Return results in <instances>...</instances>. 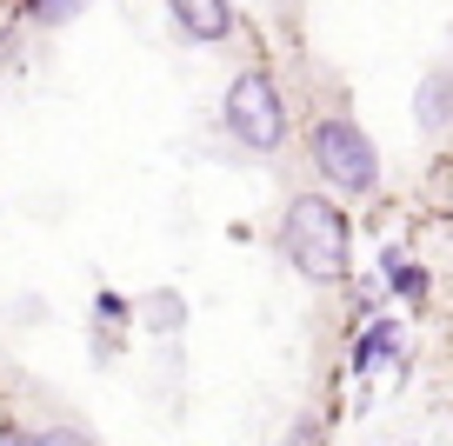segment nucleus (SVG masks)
<instances>
[{"label": "nucleus", "instance_id": "obj_1", "mask_svg": "<svg viewBox=\"0 0 453 446\" xmlns=\"http://www.w3.org/2000/svg\"><path fill=\"white\" fill-rule=\"evenodd\" d=\"M280 253L300 280L326 287V280L347 273V213L326 194H294L280 213Z\"/></svg>", "mask_w": 453, "mask_h": 446}, {"label": "nucleus", "instance_id": "obj_2", "mask_svg": "<svg viewBox=\"0 0 453 446\" xmlns=\"http://www.w3.org/2000/svg\"><path fill=\"white\" fill-rule=\"evenodd\" d=\"M220 120L247 154H280L287 147V100H280V87H273V73H241V81L226 87Z\"/></svg>", "mask_w": 453, "mask_h": 446}, {"label": "nucleus", "instance_id": "obj_3", "mask_svg": "<svg viewBox=\"0 0 453 446\" xmlns=\"http://www.w3.org/2000/svg\"><path fill=\"white\" fill-rule=\"evenodd\" d=\"M307 154H313V167H320V181L340 187V194H373V181H380V147H373L347 113L313 127Z\"/></svg>", "mask_w": 453, "mask_h": 446}, {"label": "nucleus", "instance_id": "obj_4", "mask_svg": "<svg viewBox=\"0 0 453 446\" xmlns=\"http://www.w3.org/2000/svg\"><path fill=\"white\" fill-rule=\"evenodd\" d=\"M167 14L180 20V34L200 41V47H220L226 34H234V7H226V0H167Z\"/></svg>", "mask_w": 453, "mask_h": 446}, {"label": "nucleus", "instance_id": "obj_5", "mask_svg": "<svg viewBox=\"0 0 453 446\" xmlns=\"http://www.w3.org/2000/svg\"><path fill=\"white\" fill-rule=\"evenodd\" d=\"M413 120H420V127H434V134L453 120V73H426V81H420V100H413Z\"/></svg>", "mask_w": 453, "mask_h": 446}, {"label": "nucleus", "instance_id": "obj_6", "mask_svg": "<svg viewBox=\"0 0 453 446\" xmlns=\"http://www.w3.org/2000/svg\"><path fill=\"white\" fill-rule=\"evenodd\" d=\"M141 320L147 327H154V334H180V327H187V300H180V293H147V300H141Z\"/></svg>", "mask_w": 453, "mask_h": 446}, {"label": "nucleus", "instance_id": "obj_7", "mask_svg": "<svg viewBox=\"0 0 453 446\" xmlns=\"http://www.w3.org/2000/svg\"><path fill=\"white\" fill-rule=\"evenodd\" d=\"M400 353V327H367V340H360V373H373V366H387Z\"/></svg>", "mask_w": 453, "mask_h": 446}, {"label": "nucleus", "instance_id": "obj_8", "mask_svg": "<svg viewBox=\"0 0 453 446\" xmlns=\"http://www.w3.org/2000/svg\"><path fill=\"white\" fill-rule=\"evenodd\" d=\"M380 266H387V287H394L400 300H426V273L420 266H407L400 253H380Z\"/></svg>", "mask_w": 453, "mask_h": 446}, {"label": "nucleus", "instance_id": "obj_9", "mask_svg": "<svg viewBox=\"0 0 453 446\" xmlns=\"http://www.w3.org/2000/svg\"><path fill=\"white\" fill-rule=\"evenodd\" d=\"M94 0H27V14H34V27H67V20H81Z\"/></svg>", "mask_w": 453, "mask_h": 446}]
</instances>
